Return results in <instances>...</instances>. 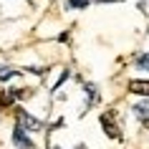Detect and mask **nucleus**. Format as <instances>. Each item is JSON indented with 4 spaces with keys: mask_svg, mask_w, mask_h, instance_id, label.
<instances>
[{
    "mask_svg": "<svg viewBox=\"0 0 149 149\" xmlns=\"http://www.w3.org/2000/svg\"><path fill=\"white\" fill-rule=\"evenodd\" d=\"M101 126L106 129V134H109L111 139H119V136H121V129H119V126L114 124V116H111V111L101 114Z\"/></svg>",
    "mask_w": 149,
    "mask_h": 149,
    "instance_id": "f257e3e1",
    "label": "nucleus"
},
{
    "mask_svg": "<svg viewBox=\"0 0 149 149\" xmlns=\"http://www.w3.org/2000/svg\"><path fill=\"white\" fill-rule=\"evenodd\" d=\"M18 124H20V129H33V132H38L40 126H43L38 119H33L31 114H28V111H23V109L18 111Z\"/></svg>",
    "mask_w": 149,
    "mask_h": 149,
    "instance_id": "f03ea898",
    "label": "nucleus"
},
{
    "mask_svg": "<svg viewBox=\"0 0 149 149\" xmlns=\"http://www.w3.org/2000/svg\"><path fill=\"white\" fill-rule=\"evenodd\" d=\"M13 141H15V147H23V149H33V141L25 136V132L20 126H15V132H13Z\"/></svg>",
    "mask_w": 149,
    "mask_h": 149,
    "instance_id": "7ed1b4c3",
    "label": "nucleus"
},
{
    "mask_svg": "<svg viewBox=\"0 0 149 149\" xmlns=\"http://www.w3.org/2000/svg\"><path fill=\"white\" fill-rule=\"evenodd\" d=\"M129 91L139 96H149V81H132L129 84Z\"/></svg>",
    "mask_w": 149,
    "mask_h": 149,
    "instance_id": "20e7f679",
    "label": "nucleus"
},
{
    "mask_svg": "<svg viewBox=\"0 0 149 149\" xmlns=\"http://www.w3.org/2000/svg\"><path fill=\"white\" fill-rule=\"evenodd\" d=\"M134 111H136V116H139L141 121H147V119H149V99H147V101H139Z\"/></svg>",
    "mask_w": 149,
    "mask_h": 149,
    "instance_id": "39448f33",
    "label": "nucleus"
},
{
    "mask_svg": "<svg viewBox=\"0 0 149 149\" xmlns=\"http://www.w3.org/2000/svg\"><path fill=\"white\" fill-rule=\"evenodd\" d=\"M136 66L144 68V71H149V53H141L139 58H136Z\"/></svg>",
    "mask_w": 149,
    "mask_h": 149,
    "instance_id": "423d86ee",
    "label": "nucleus"
},
{
    "mask_svg": "<svg viewBox=\"0 0 149 149\" xmlns=\"http://www.w3.org/2000/svg\"><path fill=\"white\" fill-rule=\"evenodd\" d=\"M10 76H15V71H13V68H0V79H3V81H8Z\"/></svg>",
    "mask_w": 149,
    "mask_h": 149,
    "instance_id": "0eeeda50",
    "label": "nucleus"
},
{
    "mask_svg": "<svg viewBox=\"0 0 149 149\" xmlns=\"http://www.w3.org/2000/svg\"><path fill=\"white\" fill-rule=\"evenodd\" d=\"M71 5H76V8H86L88 0H71Z\"/></svg>",
    "mask_w": 149,
    "mask_h": 149,
    "instance_id": "6e6552de",
    "label": "nucleus"
},
{
    "mask_svg": "<svg viewBox=\"0 0 149 149\" xmlns=\"http://www.w3.org/2000/svg\"><path fill=\"white\" fill-rule=\"evenodd\" d=\"M144 126H147V129H149V119H147V121H144Z\"/></svg>",
    "mask_w": 149,
    "mask_h": 149,
    "instance_id": "1a4fd4ad",
    "label": "nucleus"
},
{
    "mask_svg": "<svg viewBox=\"0 0 149 149\" xmlns=\"http://www.w3.org/2000/svg\"><path fill=\"white\" fill-rule=\"evenodd\" d=\"M51 149H61V147H51Z\"/></svg>",
    "mask_w": 149,
    "mask_h": 149,
    "instance_id": "9d476101",
    "label": "nucleus"
}]
</instances>
